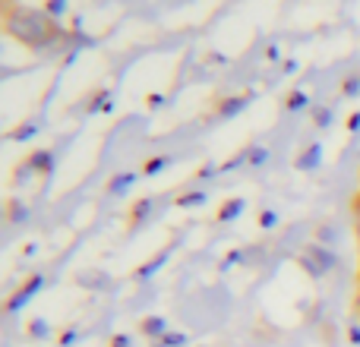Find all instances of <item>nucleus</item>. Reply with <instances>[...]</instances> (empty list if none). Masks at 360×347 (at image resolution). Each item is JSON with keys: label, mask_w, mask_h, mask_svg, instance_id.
<instances>
[{"label": "nucleus", "mask_w": 360, "mask_h": 347, "mask_svg": "<svg viewBox=\"0 0 360 347\" xmlns=\"http://www.w3.org/2000/svg\"><path fill=\"white\" fill-rule=\"evenodd\" d=\"M243 211V199H228V202L221 205V209H218V221H234L237 215H240Z\"/></svg>", "instance_id": "1a4fd4ad"}, {"label": "nucleus", "mask_w": 360, "mask_h": 347, "mask_svg": "<svg viewBox=\"0 0 360 347\" xmlns=\"http://www.w3.org/2000/svg\"><path fill=\"white\" fill-rule=\"evenodd\" d=\"M29 335L32 338H44V335H48V325H44V319H35V322L29 325Z\"/></svg>", "instance_id": "2eb2a0df"}, {"label": "nucleus", "mask_w": 360, "mask_h": 347, "mask_svg": "<svg viewBox=\"0 0 360 347\" xmlns=\"http://www.w3.org/2000/svg\"><path fill=\"white\" fill-rule=\"evenodd\" d=\"M351 215L360 218V190L354 192V196H351Z\"/></svg>", "instance_id": "4be33fe9"}, {"label": "nucleus", "mask_w": 360, "mask_h": 347, "mask_svg": "<svg viewBox=\"0 0 360 347\" xmlns=\"http://www.w3.org/2000/svg\"><path fill=\"white\" fill-rule=\"evenodd\" d=\"M354 313H357V319H360V287H357V294H354Z\"/></svg>", "instance_id": "cd10ccee"}, {"label": "nucleus", "mask_w": 360, "mask_h": 347, "mask_svg": "<svg viewBox=\"0 0 360 347\" xmlns=\"http://www.w3.org/2000/svg\"><path fill=\"white\" fill-rule=\"evenodd\" d=\"M348 130H351V133L360 130V111H357V114H351V117H348Z\"/></svg>", "instance_id": "b1692460"}, {"label": "nucleus", "mask_w": 360, "mask_h": 347, "mask_svg": "<svg viewBox=\"0 0 360 347\" xmlns=\"http://www.w3.org/2000/svg\"><path fill=\"white\" fill-rule=\"evenodd\" d=\"M357 89H360V79H357V76H348V79H345V86H342V92L345 95H354Z\"/></svg>", "instance_id": "a211bd4d"}, {"label": "nucleus", "mask_w": 360, "mask_h": 347, "mask_svg": "<svg viewBox=\"0 0 360 347\" xmlns=\"http://www.w3.org/2000/svg\"><path fill=\"white\" fill-rule=\"evenodd\" d=\"M44 10H48V13H51V16H54V19H57V16H60V13H63V10H67V6H63V4H60V0H54V4H51V0H48V4H44Z\"/></svg>", "instance_id": "6ab92c4d"}, {"label": "nucleus", "mask_w": 360, "mask_h": 347, "mask_svg": "<svg viewBox=\"0 0 360 347\" xmlns=\"http://www.w3.org/2000/svg\"><path fill=\"white\" fill-rule=\"evenodd\" d=\"M165 259H168V249H162V253H158V259H152V262H146L143 268H136V278H146V275H152Z\"/></svg>", "instance_id": "f8f14e48"}, {"label": "nucleus", "mask_w": 360, "mask_h": 347, "mask_svg": "<svg viewBox=\"0 0 360 347\" xmlns=\"http://www.w3.org/2000/svg\"><path fill=\"white\" fill-rule=\"evenodd\" d=\"M329 120H332V114L326 111V107H319V111H316V124H319V126H326Z\"/></svg>", "instance_id": "412c9836"}, {"label": "nucleus", "mask_w": 360, "mask_h": 347, "mask_svg": "<svg viewBox=\"0 0 360 347\" xmlns=\"http://www.w3.org/2000/svg\"><path fill=\"white\" fill-rule=\"evenodd\" d=\"M149 211H152V199H136V202H133V209L127 211V224H130V228L143 224V218L149 215Z\"/></svg>", "instance_id": "0eeeda50"}, {"label": "nucleus", "mask_w": 360, "mask_h": 347, "mask_svg": "<svg viewBox=\"0 0 360 347\" xmlns=\"http://www.w3.org/2000/svg\"><path fill=\"white\" fill-rule=\"evenodd\" d=\"M168 162H171V158H149V162L143 164V174H146V177H152V174H158Z\"/></svg>", "instance_id": "4468645a"}, {"label": "nucleus", "mask_w": 360, "mask_h": 347, "mask_svg": "<svg viewBox=\"0 0 360 347\" xmlns=\"http://www.w3.org/2000/svg\"><path fill=\"white\" fill-rule=\"evenodd\" d=\"M351 341H357V344H360V329H351Z\"/></svg>", "instance_id": "c756f323"}, {"label": "nucleus", "mask_w": 360, "mask_h": 347, "mask_svg": "<svg viewBox=\"0 0 360 347\" xmlns=\"http://www.w3.org/2000/svg\"><path fill=\"white\" fill-rule=\"evenodd\" d=\"M259 224H262V228H272V224H275V215H272V211H262Z\"/></svg>", "instance_id": "5701e85b"}, {"label": "nucleus", "mask_w": 360, "mask_h": 347, "mask_svg": "<svg viewBox=\"0 0 360 347\" xmlns=\"http://www.w3.org/2000/svg\"><path fill=\"white\" fill-rule=\"evenodd\" d=\"M41 284H44V278L41 275H29V278L19 284V291L16 294H10V300H6V313H16L22 303H29L32 297H35L38 291H41Z\"/></svg>", "instance_id": "7ed1b4c3"}, {"label": "nucleus", "mask_w": 360, "mask_h": 347, "mask_svg": "<svg viewBox=\"0 0 360 347\" xmlns=\"http://www.w3.org/2000/svg\"><path fill=\"white\" fill-rule=\"evenodd\" d=\"M250 101V95H231V98H215L209 111V120H221V117H234L237 111H243Z\"/></svg>", "instance_id": "20e7f679"}, {"label": "nucleus", "mask_w": 360, "mask_h": 347, "mask_svg": "<svg viewBox=\"0 0 360 347\" xmlns=\"http://www.w3.org/2000/svg\"><path fill=\"white\" fill-rule=\"evenodd\" d=\"M51 168H54V155H51L48 149H38V152H32L25 162H19V168L13 177H19V174H29V171H38V174H51Z\"/></svg>", "instance_id": "39448f33"}, {"label": "nucleus", "mask_w": 360, "mask_h": 347, "mask_svg": "<svg viewBox=\"0 0 360 347\" xmlns=\"http://www.w3.org/2000/svg\"><path fill=\"white\" fill-rule=\"evenodd\" d=\"M199 202H205V192H184V196L174 199L177 209H190V205H199Z\"/></svg>", "instance_id": "9b49d317"}, {"label": "nucleus", "mask_w": 360, "mask_h": 347, "mask_svg": "<svg viewBox=\"0 0 360 347\" xmlns=\"http://www.w3.org/2000/svg\"><path fill=\"white\" fill-rule=\"evenodd\" d=\"M297 262L313 275V278H323V275L329 272L332 266H335V256H332L326 247H319V243H310V247L300 249Z\"/></svg>", "instance_id": "f03ea898"}, {"label": "nucleus", "mask_w": 360, "mask_h": 347, "mask_svg": "<svg viewBox=\"0 0 360 347\" xmlns=\"http://www.w3.org/2000/svg\"><path fill=\"white\" fill-rule=\"evenodd\" d=\"M139 332H143L146 338H155V341H162V338L168 335V329H165V319H162V316H146L143 322H139Z\"/></svg>", "instance_id": "423d86ee"}, {"label": "nucleus", "mask_w": 360, "mask_h": 347, "mask_svg": "<svg viewBox=\"0 0 360 347\" xmlns=\"http://www.w3.org/2000/svg\"><path fill=\"white\" fill-rule=\"evenodd\" d=\"M304 105H307V92H300V89L288 95V101H285L288 111H297V107H304Z\"/></svg>", "instance_id": "ddd939ff"}, {"label": "nucleus", "mask_w": 360, "mask_h": 347, "mask_svg": "<svg viewBox=\"0 0 360 347\" xmlns=\"http://www.w3.org/2000/svg\"><path fill=\"white\" fill-rule=\"evenodd\" d=\"M319 158H323V145H310V149H307L304 155L294 162V168H297V171H310V168H316V164H319Z\"/></svg>", "instance_id": "6e6552de"}, {"label": "nucleus", "mask_w": 360, "mask_h": 347, "mask_svg": "<svg viewBox=\"0 0 360 347\" xmlns=\"http://www.w3.org/2000/svg\"><path fill=\"white\" fill-rule=\"evenodd\" d=\"M146 105H149V107H158V105H162V95H149V98H146Z\"/></svg>", "instance_id": "a878e982"}, {"label": "nucleus", "mask_w": 360, "mask_h": 347, "mask_svg": "<svg viewBox=\"0 0 360 347\" xmlns=\"http://www.w3.org/2000/svg\"><path fill=\"white\" fill-rule=\"evenodd\" d=\"M0 29L4 35H10L13 41H19L22 48L44 51L63 41V25L51 16L44 6H29V4H0Z\"/></svg>", "instance_id": "f257e3e1"}, {"label": "nucleus", "mask_w": 360, "mask_h": 347, "mask_svg": "<svg viewBox=\"0 0 360 347\" xmlns=\"http://www.w3.org/2000/svg\"><path fill=\"white\" fill-rule=\"evenodd\" d=\"M127 344H130V338L127 335H114L111 338V347H127Z\"/></svg>", "instance_id": "393cba45"}, {"label": "nucleus", "mask_w": 360, "mask_h": 347, "mask_svg": "<svg viewBox=\"0 0 360 347\" xmlns=\"http://www.w3.org/2000/svg\"><path fill=\"white\" fill-rule=\"evenodd\" d=\"M357 284H360V266H357Z\"/></svg>", "instance_id": "7c9ffc66"}, {"label": "nucleus", "mask_w": 360, "mask_h": 347, "mask_svg": "<svg viewBox=\"0 0 360 347\" xmlns=\"http://www.w3.org/2000/svg\"><path fill=\"white\" fill-rule=\"evenodd\" d=\"M133 180H136V177H133V174H117V177H114L111 183H108V192H111V196H114V192H124V190H130V186H133Z\"/></svg>", "instance_id": "9d476101"}, {"label": "nucleus", "mask_w": 360, "mask_h": 347, "mask_svg": "<svg viewBox=\"0 0 360 347\" xmlns=\"http://www.w3.org/2000/svg\"><path fill=\"white\" fill-rule=\"evenodd\" d=\"M266 155H269L266 149H247V158H250V164H262V162H266Z\"/></svg>", "instance_id": "f3484780"}, {"label": "nucleus", "mask_w": 360, "mask_h": 347, "mask_svg": "<svg viewBox=\"0 0 360 347\" xmlns=\"http://www.w3.org/2000/svg\"><path fill=\"white\" fill-rule=\"evenodd\" d=\"M158 347H177V344H184V335H174V332H168V335L162 338V341H155Z\"/></svg>", "instance_id": "dca6fc26"}, {"label": "nucleus", "mask_w": 360, "mask_h": 347, "mask_svg": "<svg viewBox=\"0 0 360 347\" xmlns=\"http://www.w3.org/2000/svg\"><path fill=\"white\" fill-rule=\"evenodd\" d=\"M73 338H76V332H63V335H60V344H70Z\"/></svg>", "instance_id": "bb28decb"}, {"label": "nucleus", "mask_w": 360, "mask_h": 347, "mask_svg": "<svg viewBox=\"0 0 360 347\" xmlns=\"http://www.w3.org/2000/svg\"><path fill=\"white\" fill-rule=\"evenodd\" d=\"M29 215V209H19L16 202H10V221H19V218Z\"/></svg>", "instance_id": "aec40b11"}, {"label": "nucleus", "mask_w": 360, "mask_h": 347, "mask_svg": "<svg viewBox=\"0 0 360 347\" xmlns=\"http://www.w3.org/2000/svg\"><path fill=\"white\" fill-rule=\"evenodd\" d=\"M354 234H357V247H360V218H354Z\"/></svg>", "instance_id": "c85d7f7f"}]
</instances>
